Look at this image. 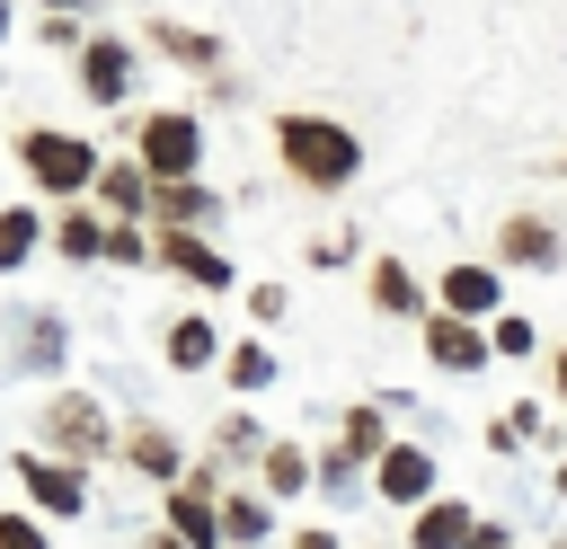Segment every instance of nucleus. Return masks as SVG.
<instances>
[{
	"label": "nucleus",
	"mask_w": 567,
	"mask_h": 549,
	"mask_svg": "<svg viewBox=\"0 0 567 549\" xmlns=\"http://www.w3.org/2000/svg\"><path fill=\"white\" fill-rule=\"evenodd\" d=\"M275 151H284V168H292L301 186H346V177L363 168L354 133H346V124H319V115H284V124H275Z\"/></svg>",
	"instance_id": "f257e3e1"
},
{
	"label": "nucleus",
	"mask_w": 567,
	"mask_h": 549,
	"mask_svg": "<svg viewBox=\"0 0 567 549\" xmlns=\"http://www.w3.org/2000/svg\"><path fill=\"white\" fill-rule=\"evenodd\" d=\"M27 177L53 186V195H80V186L97 177V151L71 142V133H27Z\"/></svg>",
	"instance_id": "f03ea898"
},
{
	"label": "nucleus",
	"mask_w": 567,
	"mask_h": 549,
	"mask_svg": "<svg viewBox=\"0 0 567 549\" xmlns=\"http://www.w3.org/2000/svg\"><path fill=\"white\" fill-rule=\"evenodd\" d=\"M195 151H204L195 115H151V124H142V168H151V177H186Z\"/></svg>",
	"instance_id": "7ed1b4c3"
},
{
	"label": "nucleus",
	"mask_w": 567,
	"mask_h": 549,
	"mask_svg": "<svg viewBox=\"0 0 567 549\" xmlns=\"http://www.w3.org/2000/svg\"><path fill=\"white\" fill-rule=\"evenodd\" d=\"M18 478H27V496H35L44 514H80V505H89L80 469H62V460H35V452H27V460H18Z\"/></svg>",
	"instance_id": "20e7f679"
},
{
	"label": "nucleus",
	"mask_w": 567,
	"mask_h": 549,
	"mask_svg": "<svg viewBox=\"0 0 567 549\" xmlns=\"http://www.w3.org/2000/svg\"><path fill=\"white\" fill-rule=\"evenodd\" d=\"M44 434L80 460V452H106V416L89 407V398H53V416H44Z\"/></svg>",
	"instance_id": "39448f33"
},
{
	"label": "nucleus",
	"mask_w": 567,
	"mask_h": 549,
	"mask_svg": "<svg viewBox=\"0 0 567 549\" xmlns=\"http://www.w3.org/2000/svg\"><path fill=\"white\" fill-rule=\"evenodd\" d=\"M425 354H434V363H452V372H478V363H487V336H478L470 319H452V310H443V319L425 328Z\"/></svg>",
	"instance_id": "423d86ee"
},
{
	"label": "nucleus",
	"mask_w": 567,
	"mask_h": 549,
	"mask_svg": "<svg viewBox=\"0 0 567 549\" xmlns=\"http://www.w3.org/2000/svg\"><path fill=\"white\" fill-rule=\"evenodd\" d=\"M425 487H434V460H425L416 443H390V452H381V496H390V505H416Z\"/></svg>",
	"instance_id": "0eeeda50"
},
{
	"label": "nucleus",
	"mask_w": 567,
	"mask_h": 549,
	"mask_svg": "<svg viewBox=\"0 0 567 549\" xmlns=\"http://www.w3.org/2000/svg\"><path fill=\"white\" fill-rule=\"evenodd\" d=\"M496 248H505L514 266H549V257H558V230H549L540 213H514V221L496 230Z\"/></svg>",
	"instance_id": "6e6552de"
},
{
	"label": "nucleus",
	"mask_w": 567,
	"mask_h": 549,
	"mask_svg": "<svg viewBox=\"0 0 567 549\" xmlns=\"http://www.w3.org/2000/svg\"><path fill=\"white\" fill-rule=\"evenodd\" d=\"M159 257H168L177 274H195V283H213V292L230 283V257H221V248H204V239H186V230H168V239H159Z\"/></svg>",
	"instance_id": "1a4fd4ad"
},
{
	"label": "nucleus",
	"mask_w": 567,
	"mask_h": 549,
	"mask_svg": "<svg viewBox=\"0 0 567 549\" xmlns=\"http://www.w3.org/2000/svg\"><path fill=\"white\" fill-rule=\"evenodd\" d=\"M168 540H186V549H213V540H221V514L204 505V478H195V487L168 505Z\"/></svg>",
	"instance_id": "9d476101"
},
{
	"label": "nucleus",
	"mask_w": 567,
	"mask_h": 549,
	"mask_svg": "<svg viewBox=\"0 0 567 549\" xmlns=\"http://www.w3.org/2000/svg\"><path fill=\"white\" fill-rule=\"evenodd\" d=\"M80 80H89V97H97V106H115V97H124V80H133V62H124V44H89V62H80Z\"/></svg>",
	"instance_id": "9b49d317"
},
{
	"label": "nucleus",
	"mask_w": 567,
	"mask_h": 549,
	"mask_svg": "<svg viewBox=\"0 0 567 549\" xmlns=\"http://www.w3.org/2000/svg\"><path fill=\"white\" fill-rule=\"evenodd\" d=\"M443 301H452V319H478V310H496V274L487 266H452L443 274Z\"/></svg>",
	"instance_id": "f8f14e48"
},
{
	"label": "nucleus",
	"mask_w": 567,
	"mask_h": 549,
	"mask_svg": "<svg viewBox=\"0 0 567 549\" xmlns=\"http://www.w3.org/2000/svg\"><path fill=\"white\" fill-rule=\"evenodd\" d=\"M478 540V522L461 514V505H425V522H416V549H470Z\"/></svg>",
	"instance_id": "ddd939ff"
},
{
	"label": "nucleus",
	"mask_w": 567,
	"mask_h": 549,
	"mask_svg": "<svg viewBox=\"0 0 567 549\" xmlns=\"http://www.w3.org/2000/svg\"><path fill=\"white\" fill-rule=\"evenodd\" d=\"M53 248H62V257H106V221L62 213V221H53Z\"/></svg>",
	"instance_id": "4468645a"
},
{
	"label": "nucleus",
	"mask_w": 567,
	"mask_h": 549,
	"mask_svg": "<svg viewBox=\"0 0 567 549\" xmlns=\"http://www.w3.org/2000/svg\"><path fill=\"white\" fill-rule=\"evenodd\" d=\"M372 301H381L390 319H399V310H416V283H408V266H390V257H381V266H372Z\"/></svg>",
	"instance_id": "2eb2a0df"
},
{
	"label": "nucleus",
	"mask_w": 567,
	"mask_h": 549,
	"mask_svg": "<svg viewBox=\"0 0 567 549\" xmlns=\"http://www.w3.org/2000/svg\"><path fill=\"white\" fill-rule=\"evenodd\" d=\"M266 522H275V514H266L257 496H230V505H221V540H266Z\"/></svg>",
	"instance_id": "dca6fc26"
},
{
	"label": "nucleus",
	"mask_w": 567,
	"mask_h": 549,
	"mask_svg": "<svg viewBox=\"0 0 567 549\" xmlns=\"http://www.w3.org/2000/svg\"><path fill=\"white\" fill-rule=\"evenodd\" d=\"M168 363H213V328L204 319H177L168 328Z\"/></svg>",
	"instance_id": "f3484780"
},
{
	"label": "nucleus",
	"mask_w": 567,
	"mask_h": 549,
	"mask_svg": "<svg viewBox=\"0 0 567 549\" xmlns=\"http://www.w3.org/2000/svg\"><path fill=\"white\" fill-rule=\"evenodd\" d=\"M124 452H133V469H151V478H177V443H168V434H133Z\"/></svg>",
	"instance_id": "a211bd4d"
},
{
	"label": "nucleus",
	"mask_w": 567,
	"mask_h": 549,
	"mask_svg": "<svg viewBox=\"0 0 567 549\" xmlns=\"http://www.w3.org/2000/svg\"><path fill=\"white\" fill-rule=\"evenodd\" d=\"M230 381H239V390H266V381H275V354H266V345H230Z\"/></svg>",
	"instance_id": "6ab92c4d"
},
{
	"label": "nucleus",
	"mask_w": 567,
	"mask_h": 549,
	"mask_svg": "<svg viewBox=\"0 0 567 549\" xmlns=\"http://www.w3.org/2000/svg\"><path fill=\"white\" fill-rule=\"evenodd\" d=\"M301 478H310V460H301L292 443H275V452H266V487H284V496H292Z\"/></svg>",
	"instance_id": "aec40b11"
},
{
	"label": "nucleus",
	"mask_w": 567,
	"mask_h": 549,
	"mask_svg": "<svg viewBox=\"0 0 567 549\" xmlns=\"http://www.w3.org/2000/svg\"><path fill=\"white\" fill-rule=\"evenodd\" d=\"M35 248V213H0V266H18Z\"/></svg>",
	"instance_id": "412c9836"
},
{
	"label": "nucleus",
	"mask_w": 567,
	"mask_h": 549,
	"mask_svg": "<svg viewBox=\"0 0 567 549\" xmlns=\"http://www.w3.org/2000/svg\"><path fill=\"white\" fill-rule=\"evenodd\" d=\"M346 452H390V443H381V416H372V407H354V416H346Z\"/></svg>",
	"instance_id": "4be33fe9"
},
{
	"label": "nucleus",
	"mask_w": 567,
	"mask_h": 549,
	"mask_svg": "<svg viewBox=\"0 0 567 549\" xmlns=\"http://www.w3.org/2000/svg\"><path fill=\"white\" fill-rule=\"evenodd\" d=\"M159 213H168V221H204V213H213V204H204V195H195V186H177V195H159Z\"/></svg>",
	"instance_id": "5701e85b"
},
{
	"label": "nucleus",
	"mask_w": 567,
	"mask_h": 549,
	"mask_svg": "<svg viewBox=\"0 0 567 549\" xmlns=\"http://www.w3.org/2000/svg\"><path fill=\"white\" fill-rule=\"evenodd\" d=\"M159 44H168V53H186V62H213V44H204V35H186V27H159Z\"/></svg>",
	"instance_id": "b1692460"
},
{
	"label": "nucleus",
	"mask_w": 567,
	"mask_h": 549,
	"mask_svg": "<svg viewBox=\"0 0 567 549\" xmlns=\"http://www.w3.org/2000/svg\"><path fill=\"white\" fill-rule=\"evenodd\" d=\"M496 354H532V319H496Z\"/></svg>",
	"instance_id": "393cba45"
},
{
	"label": "nucleus",
	"mask_w": 567,
	"mask_h": 549,
	"mask_svg": "<svg viewBox=\"0 0 567 549\" xmlns=\"http://www.w3.org/2000/svg\"><path fill=\"white\" fill-rule=\"evenodd\" d=\"M0 549H44V540H35V522H27V514H0Z\"/></svg>",
	"instance_id": "a878e982"
},
{
	"label": "nucleus",
	"mask_w": 567,
	"mask_h": 549,
	"mask_svg": "<svg viewBox=\"0 0 567 549\" xmlns=\"http://www.w3.org/2000/svg\"><path fill=\"white\" fill-rule=\"evenodd\" d=\"M106 204H142V177L133 168H106Z\"/></svg>",
	"instance_id": "bb28decb"
},
{
	"label": "nucleus",
	"mask_w": 567,
	"mask_h": 549,
	"mask_svg": "<svg viewBox=\"0 0 567 549\" xmlns=\"http://www.w3.org/2000/svg\"><path fill=\"white\" fill-rule=\"evenodd\" d=\"M106 257L115 266H142V230H106Z\"/></svg>",
	"instance_id": "cd10ccee"
},
{
	"label": "nucleus",
	"mask_w": 567,
	"mask_h": 549,
	"mask_svg": "<svg viewBox=\"0 0 567 549\" xmlns=\"http://www.w3.org/2000/svg\"><path fill=\"white\" fill-rule=\"evenodd\" d=\"M292 549H337V540H328V531H301V540H292Z\"/></svg>",
	"instance_id": "c85d7f7f"
},
{
	"label": "nucleus",
	"mask_w": 567,
	"mask_h": 549,
	"mask_svg": "<svg viewBox=\"0 0 567 549\" xmlns=\"http://www.w3.org/2000/svg\"><path fill=\"white\" fill-rule=\"evenodd\" d=\"M558 398H567V354H558Z\"/></svg>",
	"instance_id": "c756f323"
},
{
	"label": "nucleus",
	"mask_w": 567,
	"mask_h": 549,
	"mask_svg": "<svg viewBox=\"0 0 567 549\" xmlns=\"http://www.w3.org/2000/svg\"><path fill=\"white\" fill-rule=\"evenodd\" d=\"M151 549H186V540H151Z\"/></svg>",
	"instance_id": "7c9ffc66"
},
{
	"label": "nucleus",
	"mask_w": 567,
	"mask_h": 549,
	"mask_svg": "<svg viewBox=\"0 0 567 549\" xmlns=\"http://www.w3.org/2000/svg\"><path fill=\"white\" fill-rule=\"evenodd\" d=\"M558 487H567V460H558Z\"/></svg>",
	"instance_id": "2f4dec72"
},
{
	"label": "nucleus",
	"mask_w": 567,
	"mask_h": 549,
	"mask_svg": "<svg viewBox=\"0 0 567 549\" xmlns=\"http://www.w3.org/2000/svg\"><path fill=\"white\" fill-rule=\"evenodd\" d=\"M0 35H9V9H0Z\"/></svg>",
	"instance_id": "473e14b6"
},
{
	"label": "nucleus",
	"mask_w": 567,
	"mask_h": 549,
	"mask_svg": "<svg viewBox=\"0 0 567 549\" xmlns=\"http://www.w3.org/2000/svg\"><path fill=\"white\" fill-rule=\"evenodd\" d=\"M53 9H71V0H53Z\"/></svg>",
	"instance_id": "72a5a7b5"
}]
</instances>
